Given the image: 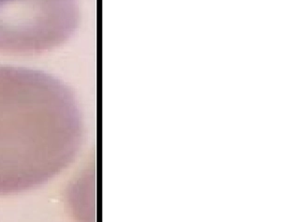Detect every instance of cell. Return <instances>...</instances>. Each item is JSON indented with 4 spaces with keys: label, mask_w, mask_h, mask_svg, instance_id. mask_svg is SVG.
I'll use <instances>...</instances> for the list:
<instances>
[{
    "label": "cell",
    "mask_w": 297,
    "mask_h": 222,
    "mask_svg": "<svg viewBox=\"0 0 297 222\" xmlns=\"http://www.w3.org/2000/svg\"><path fill=\"white\" fill-rule=\"evenodd\" d=\"M80 17L78 0H0V55L55 50L72 38Z\"/></svg>",
    "instance_id": "1"
}]
</instances>
